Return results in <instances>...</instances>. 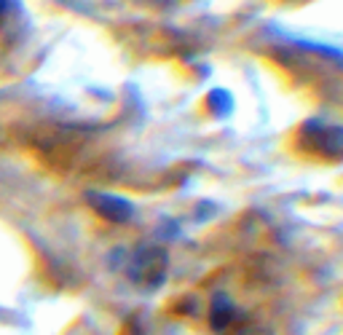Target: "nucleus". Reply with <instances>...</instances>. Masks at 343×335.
<instances>
[{
  "mask_svg": "<svg viewBox=\"0 0 343 335\" xmlns=\"http://www.w3.org/2000/svg\"><path fill=\"white\" fill-rule=\"evenodd\" d=\"M3 8H6V0H0V11H3Z\"/></svg>",
  "mask_w": 343,
  "mask_h": 335,
  "instance_id": "nucleus-1",
  "label": "nucleus"
}]
</instances>
